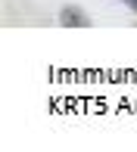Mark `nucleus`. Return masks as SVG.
Masks as SVG:
<instances>
[{
  "label": "nucleus",
  "mask_w": 137,
  "mask_h": 152,
  "mask_svg": "<svg viewBox=\"0 0 137 152\" xmlns=\"http://www.w3.org/2000/svg\"><path fill=\"white\" fill-rule=\"evenodd\" d=\"M56 25L59 28H91V16H87L84 6H75V3H66L63 10L56 12Z\"/></svg>",
  "instance_id": "1"
},
{
  "label": "nucleus",
  "mask_w": 137,
  "mask_h": 152,
  "mask_svg": "<svg viewBox=\"0 0 137 152\" xmlns=\"http://www.w3.org/2000/svg\"><path fill=\"white\" fill-rule=\"evenodd\" d=\"M122 3H125V6H128V10H131V12H134V16H137V0H122Z\"/></svg>",
  "instance_id": "2"
}]
</instances>
